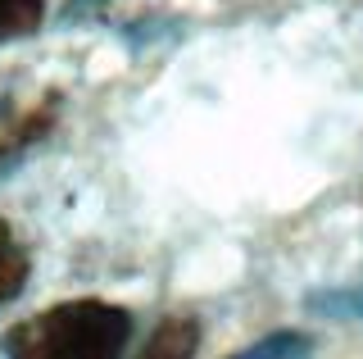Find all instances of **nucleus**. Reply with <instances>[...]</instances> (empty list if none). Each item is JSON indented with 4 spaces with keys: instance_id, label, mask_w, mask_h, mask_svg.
Wrapping results in <instances>:
<instances>
[{
    "instance_id": "4",
    "label": "nucleus",
    "mask_w": 363,
    "mask_h": 359,
    "mask_svg": "<svg viewBox=\"0 0 363 359\" xmlns=\"http://www.w3.org/2000/svg\"><path fill=\"white\" fill-rule=\"evenodd\" d=\"M196 350V328L191 323H164L155 332V341L145 346V355H191Z\"/></svg>"
},
{
    "instance_id": "3",
    "label": "nucleus",
    "mask_w": 363,
    "mask_h": 359,
    "mask_svg": "<svg viewBox=\"0 0 363 359\" xmlns=\"http://www.w3.org/2000/svg\"><path fill=\"white\" fill-rule=\"evenodd\" d=\"M45 14V0H0V41L23 37L41 23Z\"/></svg>"
},
{
    "instance_id": "2",
    "label": "nucleus",
    "mask_w": 363,
    "mask_h": 359,
    "mask_svg": "<svg viewBox=\"0 0 363 359\" xmlns=\"http://www.w3.org/2000/svg\"><path fill=\"white\" fill-rule=\"evenodd\" d=\"M28 273H32L28 250L18 245L14 228H9V223L0 219V305H5V300H14L18 291L28 287Z\"/></svg>"
},
{
    "instance_id": "1",
    "label": "nucleus",
    "mask_w": 363,
    "mask_h": 359,
    "mask_svg": "<svg viewBox=\"0 0 363 359\" xmlns=\"http://www.w3.org/2000/svg\"><path fill=\"white\" fill-rule=\"evenodd\" d=\"M132 341V314L105 300H64L9 328L5 355L18 359H109Z\"/></svg>"
}]
</instances>
